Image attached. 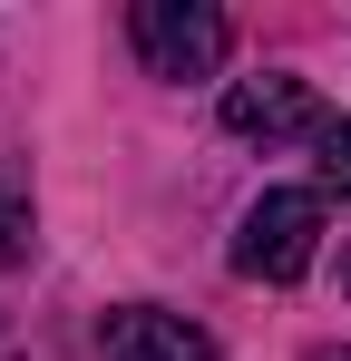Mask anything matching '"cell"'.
<instances>
[{
  "label": "cell",
  "instance_id": "obj_1",
  "mask_svg": "<svg viewBox=\"0 0 351 361\" xmlns=\"http://www.w3.org/2000/svg\"><path fill=\"white\" fill-rule=\"evenodd\" d=\"M312 254H322V195H312V185H264V195L244 205V225H234V274L302 283Z\"/></svg>",
  "mask_w": 351,
  "mask_h": 361
},
{
  "label": "cell",
  "instance_id": "obj_2",
  "mask_svg": "<svg viewBox=\"0 0 351 361\" xmlns=\"http://www.w3.org/2000/svg\"><path fill=\"white\" fill-rule=\"evenodd\" d=\"M127 30H137L147 78H215V68H225V39H234L215 0H137Z\"/></svg>",
  "mask_w": 351,
  "mask_h": 361
},
{
  "label": "cell",
  "instance_id": "obj_3",
  "mask_svg": "<svg viewBox=\"0 0 351 361\" xmlns=\"http://www.w3.org/2000/svg\"><path fill=\"white\" fill-rule=\"evenodd\" d=\"M322 98H312V78H234L225 88V137L244 147H283V137H322Z\"/></svg>",
  "mask_w": 351,
  "mask_h": 361
},
{
  "label": "cell",
  "instance_id": "obj_4",
  "mask_svg": "<svg viewBox=\"0 0 351 361\" xmlns=\"http://www.w3.org/2000/svg\"><path fill=\"white\" fill-rule=\"evenodd\" d=\"M98 361H215V342L185 322V312H147V302H117L98 322Z\"/></svg>",
  "mask_w": 351,
  "mask_h": 361
},
{
  "label": "cell",
  "instance_id": "obj_5",
  "mask_svg": "<svg viewBox=\"0 0 351 361\" xmlns=\"http://www.w3.org/2000/svg\"><path fill=\"white\" fill-rule=\"evenodd\" d=\"M10 264H30V195L0 185V274H10Z\"/></svg>",
  "mask_w": 351,
  "mask_h": 361
},
{
  "label": "cell",
  "instance_id": "obj_6",
  "mask_svg": "<svg viewBox=\"0 0 351 361\" xmlns=\"http://www.w3.org/2000/svg\"><path fill=\"white\" fill-rule=\"evenodd\" d=\"M322 176L351 195V118H332V127H322Z\"/></svg>",
  "mask_w": 351,
  "mask_h": 361
},
{
  "label": "cell",
  "instance_id": "obj_7",
  "mask_svg": "<svg viewBox=\"0 0 351 361\" xmlns=\"http://www.w3.org/2000/svg\"><path fill=\"white\" fill-rule=\"evenodd\" d=\"M342 293H351V235H342Z\"/></svg>",
  "mask_w": 351,
  "mask_h": 361
},
{
  "label": "cell",
  "instance_id": "obj_8",
  "mask_svg": "<svg viewBox=\"0 0 351 361\" xmlns=\"http://www.w3.org/2000/svg\"><path fill=\"white\" fill-rule=\"evenodd\" d=\"M312 361H351V352H312Z\"/></svg>",
  "mask_w": 351,
  "mask_h": 361
}]
</instances>
